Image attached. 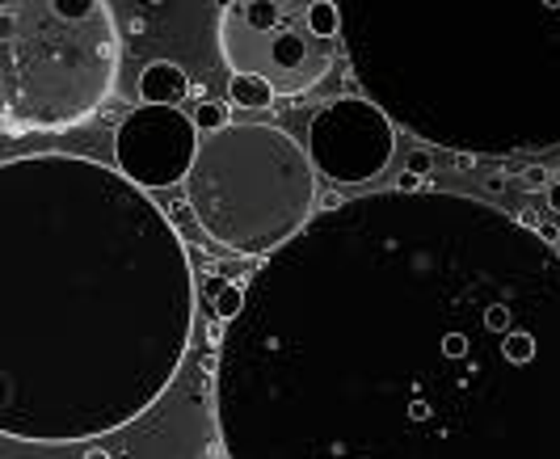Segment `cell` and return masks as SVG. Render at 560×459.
Returning <instances> with one entry per match:
<instances>
[{
  "label": "cell",
  "mask_w": 560,
  "mask_h": 459,
  "mask_svg": "<svg viewBox=\"0 0 560 459\" xmlns=\"http://www.w3.org/2000/svg\"><path fill=\"white\" fill-rule=\"evenodd\" d=\"M223 459H560V253L455 190L317 211L215 350Z\"/></svg>",
  "instance_id": "cell-1"
},
{
  "label": "cell",
  "mask_w": 560,
  "mask_h": 459,
  "mask_svg": "<svg viewBox=\"0 0 560 459\" xmlns=\"http://www.w3.org/2000/svg\"><path fill=\"white\" fill-rule=\"evenodd\" d=\"M198 278L173 219L85 157L0 165V435L89 443L182 371Z\"/></svg>",
  "instance_id": "cell-2"
},
{
  "label": "cell",
  "mask_w": 560,
  "mask_h": 459,
  "mask_svg": "<svg viewBox=\"0 0 560 459\" xmlns=\"http://www.w3.org/2000/svg\"><path fill=\"white\" fill-rule=\"evenodd\" d=\"M341 38L384 114L460 157L560 144V0H354Z\"/></svg>",
  "instance_id": "cell-3"
},
{
  "label": "cell",
  "mask_w": 560,
  "mask_h": 459,
  "mask_svg": "<svg viewBox=\"0 0 560 459\" xmlns=\"http://www.w3.org/2000/svg\"><path fill=\"white\" fill-rule=\"evenodd\" d=\"M185 203L215 249L266 262L317 215V169L282 127L232 122L195 139Z\"/></svg>",
  "instance_id": "cell-4"
},
{
  "label": "cell",
  "mask_w": 560,
  "mask_h": 459,
  "mask_svg": "<svg viewBox=\"0 0 560 459\" xmlns=\"http://www.w3.org/2000/svg\"><path fill=\"white\" fill-rule=\"evenodd\" d=\"M119 72V25L106 0L0 5V122L60 131L98 114Z\"/></svg>",
  "instance_id": "cell-5"
},
{
  "label": "cell",
  "mask_w": 560,
  "mask_h": 459,
  "mask_svg": "<svg viewBox=\"0 0 560 459\" xmlns=\"http://www.w3.org/2000/svg\"><path fill=\"white\" fill-rule=\"evenodd\" d=\"M308 5L287 0H232L220 9V55L232 76H253L274 97L317 89L337 63L333 43L317 38L304 17Z\"/></svg>",
  "instance_id": "cell-6"
},
{
  "label": "cell",
  "mask_w": 560,
  "mask_h": 459,
  "mask_svg": "<svg viewBox=\"0 0 560 459\" xmlns=\"http://www.w3.org/2000/svg\"><path fill=\"white\" fill-rule=\"evenodd\" d=\"M308 160L333 186H366L384 177L396 152V127L375 101L337 97L308 122Z\"/></svg>",
  "instance_id": "cell-7"
},
{
  "label": "cell",
  "mask_w": 560,
  "mask_h": 459,
  "mask_svg": "<svg viewBox=\"0 0 560 459\" xmlns=\"http://www.w3.org/2000/svg\"><path fill=\"white\" fill-rule=\"evenodd\" d=\"M195 127L182 110L139 106L119 122L114 131V157L119 173L139 190H165L185 182L195 160Z\"/></svg>",
  "instance_id": "cell-8"
},
{
  "label": "cell",
  "mask_w": 560,
  "mask_h": 459,
  "mask_svg": "<svg viewBox=\"0 0 560 459\" xmlns=\"http://www.w3.org/2000/svg\"><path fill=\"white\" fill-rule=\"evenodd\" d=\"M185 93H190V81H185V68H182V63L157 60V63H147L144 76H139V106L177 110Z\"/></svg>",
  "instance_id": "cell-9"
},
{
  "label": "cell",
  "mask_w": 560,
  "mask_h": 459,
  "mask_svg": "<svg viewBox=\"0 0 560 459\" xmlns=\"http://www.w3.org/2000/svg\"><path fill=\"white\" fill-rule=\"evenodd\" d=\"M228 106H236V110H270L274 106V93H270L261 81H253V76H232L228 81Z\"/></svg>",
  "instance_id": "cell-10"
},
{
  "label": "cell",
  "mask_w": 560,
  "mask_h": 459,
  "mask_svg": "<svg viewBox=\"0 0 560 459\" xmlns=\"http://www.w3.org/2000/svg\"><path fill=\"white\" fill-rule=\"evenodd\" d=\"M308 30L317 38H325V43H333V38L341 34V9H337V0H308Z\"/></svg>",
  "instance_id": "cell-11"
},
{
  "label": "cell",
  "mask_w": 560,
  "mask_h": 459,
  "mask_svg": "<svg viewBox=\"0 0 560 459\" xmlns=\"http://www.w3.org/2000/svg\"><path fill=\"white\" fill-rule=\"evenodd\" d=\"M190 127H195V135L223 131V127H232V106L228 101H195L190 106Z\"/></svg>",
  "instance_id": "cell-12"
},
{
  "label": "cell",
  "mask_w": 560,
  "mask_h": 459,
  "mask_svg": "<svg viewBox=\"0 0 560 459\" xmlns=\"http://www.w3.org/2000/svg\"><path fill=\"white\" fill-rule=\"evenodd\" d=\"M241 308H244V282H223V287L215 291V303H211L215 320H220V325H232V320L241 316Z\"/></svg>",
  "instance_id": "cell-13"
},
{
  "label": "cell",
  "mask_w": 560,
  "mask_h": 459,
  "mask_svg": "<svg viewBox=\"0 0 560 459\" xmlns=\"http://www.w3.org/2000/svg\"><path fill=\"white\" fill-rule=\"evenodd\" d=\"M518 182H523V190H527V194H539V190H548V186H552V173L544 169V165H527Z\"/></svg>",
  "instance_id": "cell-14"
},
{
  "label": "cell",
  "mask_w": 560,
  "mask_h": 459,
  "mask_svg": "<svg viewBox=\"0 0 560 459\" xmlns=\"http://www.w3.org/2000/svg\"><path fill=\"white\" fill-rule=\"evenodd\" d=\"M430 169H434V157H430L426 148H413V152H409V160H404V173H413V177L430 182Z\"/></svg>",
  "instance_id": "cell-15"
},
{
  "label": "cell",
  "mask_w": 560,
  "mask_h": 459,
  "mask_svg": "<svg viewBox=\"0 0 560 459\" xmlns=\"http://www.w3.org/2000/svg\"><path fill=\"white\" fill-rule=\"evenodd\" d=\"M392 190L396 194H422V190H434V186L422 182V177H413V173H401V177L392 182Z\"/></svg>",
  "instance_id": "cell-16"
},
{
  "label": "cell",
  "mask_w": 560,
  "mask_h": 459,
  "mask_svg": "<svg viewBox=\"0 0 560 459\" xmlns=\"http://www.w3.org/2000/svg\"><path fill=\"white\" fill-rule=\"evenodd\" d=\"M223 338H228V325H220V320H211V325H207V346H211V350H220V346H223Z\"/></svg>",
  "instance_id": "cell-17"
},
{
  "label": "cell",
  "mask_w": 560,
  "mask_h": 459,
  "mask_svg": "<svg viewBox=\"0 0 560 459\" xmlns=\"http://www.w3.org/2000/svg\"><path fill=\"white\" fill-rule=\"evenodd\" d=\"M544 198H548V211H552V215H560V182H552L548 190H544Z\"/></svg>",
  "instance_id": "cell-18"
},
{
  "label": "cell",
  "mask_w": 560,
  "mask_h": 459,
  "mask_svg": "<svg viewBox=\"0 0 560 459\" xmlns=\"http://www.w3.org/2000/svg\"><path fill=\"white\" fill-rule=\"evenodd\" d=\"M85 459H114V455H110V451H101V447H89Z\"/></svg>",
  "instance_id": "cell-19"
},
{
  "label": "cell",
  "mask_w": 560,
  "mask_h": 459,
  "mask_svg": "<svg viewBox=\"0 0 560 459\" xmlns=\"http://www.w3.org/2000/svg\"><path fill=\"white\" fill-rule=\"evenodd\" d=\"M552 228H556V244H552V249L560 253V215H556V224H552Z\"/></svg>",
  "instance_id": "cell-20"
}]
</instances>
